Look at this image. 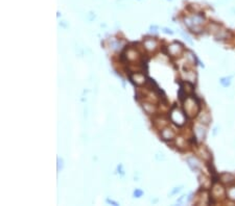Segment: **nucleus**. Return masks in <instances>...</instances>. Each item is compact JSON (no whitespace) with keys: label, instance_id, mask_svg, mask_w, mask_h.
Returning a JSON list of instances; mask_svg holds the SVG:
<instances>
[{"label":"nucleus","instance_id":"7ed1b4c3","mask_svg":"<svg viewBox=\"0 0 235 206\" xmlns=\"http://www.w3.org/2000/svg\"><path fill=\"white\" fill-rule=\"evenodd\" d=\"M141 195H142V192H141V190H136V192H135V196H141Z\"/></svg>","mask_w":235,"mask_h":206},{"label":"nucleus","instance_id":"f257e3e1","mask_svg":"<svg viewBox=\"0 0 235 206\" xmlns=\"http://www.w3.org/2000/svg\"><path fill=\"white\" fill-rule=\"evenodd\" d=\"M227 195H228L229 199L235 201V186H232V188H229V190H227Z\"/></svg>","mask_w":235,"mask_h":206},{"label":"nucleus","instance_id":"f03ea898","mask_svg":"<svg viewBox=\"0 0 235 206\" xmlns=\"http://www.w3.org/2000/svg\"><path fill=\"white\" fill-rule=\"evenodd\" d=\"M231 78L230 77H224V78H221V80H219V82L221 83V85L223 87H229L230 85V83H231Z\"/></svg>","mask_w":235,"mask_h":206}]
</instances>
